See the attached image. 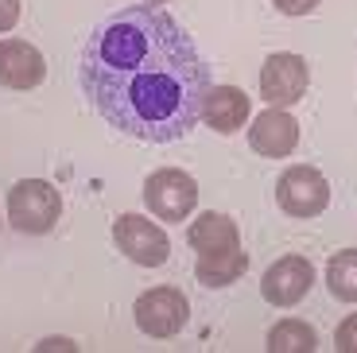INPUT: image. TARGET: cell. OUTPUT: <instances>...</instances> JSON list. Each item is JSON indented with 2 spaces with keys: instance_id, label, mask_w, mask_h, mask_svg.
I'll list each match as a JSON object with an SVG mask.
<instances>
[{
  "instance_id": "12",
  "label": "cell",
  "mask_w": 357,
  "mask_h": 353,
  "mask_svg": "<svg viewBox=\"0 0 357 353\" xmlns=\"http://www.w3.org/2000/svg\"><path fill=\"white\" fill-rule=\"evenodd\" d=\"M245 268H249V256L245 248H218V253H198L195 276L202 287H229L233 280H241Z\"/></svg>"
},
{
  "instance_id": "7",
  "label": "cell",
  "mask_w": 357,
  "mask_h": 353,
  "mask_svg": "<svg viewBox=\"0 0 357 353\" xmlns=\"http://www.w3.org/2000/svg\"><path fill=\"white\" fill-rule=\"evenodd\" d=\"M307 82H311V70H307L303 54L280 51V54H268V62L260 66V93H264L268 105L276 109L303 101Z\"/></svg>"
},
{
  "instance_id": "19",
  "label": "cell",
  "mask_w": 357,
  "mask_h": 353,
  "mask_svg": "<svg viewBox=\"0 0 357 353\" xmlns=\"http://www.w3.org/2000/svg\"><path fill=\"white\" fill-rule=\"evenodd\" d=\"M152 4H167V0H152Z\"/></svg>"
},
{
  "instance_id": "2",
  "label": "cell",
  "mask_w": 357,
  "mask_h": 353,
  "mask_svg": "<svg viewBox=\"0 0 357 353\" xmlns=\"http://www.w3.org/2000/svg\"><path fill=\"white\" fill-rule=\"evenodd\" d=\"M59 213H63V198L43 179H24L8 190V221L20 233H31V237L51 233Z\"/></svg>"
},
{
  "instance_id": "13",
  "label": "cell",
  "mask_w": 357,
  "mask_h": 353,
  "mask_svg": "<svg viewBox=\"0 0 357 353\" xmlns=\"http://www.w3.org/2000/svg\"><path fill=\"white\" fill-rule=\"evenodd\" d=\"M190 248L198 253H218V248H237L241 245V233H237V221L229 213H210L206 210L198 221H190V233H187Z\"/></svg>"
},
{
  "instance_id": "9",
  "label": "cell",
  "mask_w": 357,
  "mask_h": 353,
  "mask_svg": "<svg viewBox=\"0 0 357 353\" xmlns=\"http://www.w3.org/2000/svg\"><path fill=\"white\" fill-rule=\"evenodd\" d=\"M249 144H252V151H260V156H268V159L291 156V151L299 148V121H295L291 113H284V109L268 105L264 113L252 121Z\"/></svg>"
},
{
  "instance_id": "8",
  "label": "cell",
  "mask_w": 357,
  "mask_h": 353,
  "mask_svg": "<svg viewBox=\"0 0 357 353\" xmlns=\"http://www.w3.org/2000/svg\"><path fill=\"white\" fill-rule=\"evenodd\" d=\"M311 283H314L311 260H307V256H284V260H276V264L264 272L260 292H264V299L272 303V307H295V303L311 292Z\"/></svg>"
},
{
  "instance_id": "1",
  "label": "cell",
  "mask_w": 357,
  "mask_h": 353,
  "mask_svg": "<svg viewBox=\"0 0 357 353\" xmlns=\"http://www.w3.org/2000/svg\"><path fill=\"white\" fill-rule=\"evenodd\" d=\"M78 86L101 121L148 144H171L202 121L210 66L163 8L136 4L89 31Z\"/></svg>"
},
{
  "instance_id": "10",
  "label": "cell",
  "mask_w": 357,
  "mask_h": 353,
  "mask_svg": "<svg viewBox=\"0 0 357 353\" xmlns=\"http://www.w3.org/2000/svg\"><path fill=\"white\" fill-rule=\"evenodd\" d=\"M47 74L43 54L24 39H0V86L8 89H36Z\"/></svg>"
},
{
  "instance_id": "16",
  "label": "cell",
  "mask_w": 357,
  "mask_h": 353,
  "mask_svg": "<svg viewBox=\"0 0 357 353\" xmlns=\"http://www.w3.org/2000/svg\"><path fill=\"white\" fill-rule=\"evenodd\" d=\"M334 350H342V353H357V315H349L346 322L338 326V334H334Z\"/></svg>"
},
{
  "instance_id": "17",
  "label": "cell",
  "mask_w": 357,
  "mask_h": 353,
  "mask_svg": "<svg viewBox=\"0 0 357 353\" xmlns=\"http://www.w3.org/2000/svg\"><path fill=\"white\" fill-rule=\"evenodd\" d=\"M20 24V0H0V36Z\"/></svg>"
},
{
  "instance_id": "11",
  "label": "cell",
  "mask_w": 357,
  "mask_h": 353,
  "mask_svg": "<svg viewBox=\"0 0 357 353\" xmlns=\"http://www.w3.org/2000/svg\"><path fill=\"white\" fill-rule=\"evenodd\" d=\"M202 117L210 121L214 133H237L245 121H249V98H245V89L237 86H214L206 93V105H202Z\"/></svg>"
},
{
  "instance_id": "6",
  "label": "cell",
  "mask_w": 357,
  "mask_h": 353,
  "mask_svg": "<svg viewBox=\"0 0 357 353\" xmlns=\"http://www.w3.org/2000/svg\"><path fill=\"white\" fill-rule=\"evenodd\" d=\"M136 315V326L152 338H175L178 330L187 326V315H190V303L178 287H152L144 292L132 307Z\"/></svg>"
},
{
  "instance_id": "4",
  "label": "cell",
  "mask_w": 357,
  "mask_h": 353,
  "mask_svg": "<svg viewBox=\"0 0 357 353\" xmlns=\"http://www.w3.org/2000/svg\"><path fill=\"white\" fill-rule=\"evenodd\" d=\"M113 241L132 264H144V268H160V264H167V256H171L167 233L155 221L140 218V213H121L113 221Z\"/></svg>"
},
{
  "instance_id": "15",
  "label": "cell",
  "mask_w": 357,
  "mask_h": 353,
  "mask_svg": "<svg viewBox=\"0 0 357 353\" xmlns=\"http://www.w3.org/2000/svg\"><path fill=\"white\" fill-rule=\"evenodd\" d=\"M326 287H331L334 299L357 303V248L334 253V260L326 264Z\"/></svg>"
},
{
  "instance_id": "5",
  "label": "cell",
  "mask_w": 357,
  "mask_h": 353,
  "mask_svg": "<svg viewBox=\"0 0 357 353\" xmlns=\"http://www.w3.org/2000/svg\"><path fill=\"white\" fill-rule=\"evenodd\" d=\"M144 202L160 221H183L198 202V183L178 167H163L148 175L144 183Z\"/></svg>"
},
{
  "instance_id": "3",
  "label": "cell",
  "mask_w": 357,
  "mask_h": 353,
  "mask_svg": "<svg viewBox=\"0 0 357 353\" xmlns=\"http://www.w3.org/2000/svg\"><path fill=\"white\" fill-rule=\"evenodd\" d=\"M276 202L291 218H314V213H322L331 206V183H326L322 171L307 167V163H295V167H287L280 175Z\"/></svg>"
},
{
  "instance_id": "18",
  "label": "cell",
  "mask_w": 357,
  "mask_h": 353,
  "mask_svg": "<svg viewBox=\"0 0 357 353\" xmlns=\"http://www.w3.org/2000/svg\"><path fill=\"white\" fill-rule=\"evenodd\" d=\"M314 4L319 0H276V8L284 16H307V12H314Z\"/></svg>"
},
{
  "instance_id": "14",
  "label": "cell",
  "mask_w": 357,
  "mask_h": 353,
  "mask_svg": "<svg viewBox=\"0 0 357 353\" xmlns=\"http://www.w3.org/2000/svg\"><path fill=\"white\" fill-rule=\"evenodd\" d=\"M314 345H319L314 330L299 318H284L268 330V353H311Z\"/></svg>"
}]
</instances>
